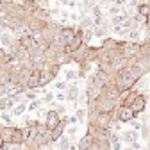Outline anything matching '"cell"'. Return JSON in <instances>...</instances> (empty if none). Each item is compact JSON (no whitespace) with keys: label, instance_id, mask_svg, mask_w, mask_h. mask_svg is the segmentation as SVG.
Here are the masks:
<instances>
[{"label":"cell","instance_id":"1","mask_svg":"<svg viewBox=\"0 0 150 150\" xmlns=\"http://www.w3.org/2000/svg\"><path fill=\"white\" fill-rule=\"evenodd\" d=\"M143 75H145L143 70L138 68L136 64H132V66H127V68H123L122 71H118V73L112 75V84L118 88L120 93L130 91V89H134L136 82L143 77Z\"/></svg>","mask_w":150,"mask_h":150},{"label":"cell","instance_id":"2","mask_svg":"<svg viewBox=\"0 0 150 150\" xmlns=\"http://www.w3.org/2000/svg\"><path fill=\"white\" fill-rule=\"evenodd\" d=\"M118 107L116 102H112V100H107V98H102L98 97L95 102H93V105H89L88 109H95L97 112H104V115H111V112H115Z\"/></svg>","mask_w":150,"mask_h":150},{"label":"cell","instance_id":"3","mask_svg":"<svg viewBox=\"0 0 150 150\" xmlns=\"http://www.w3.org/2000/svg\"><path fill=\"white\" fill-rule=\"evenodd\" d=\"M139 54H141V41H138V43H134V41H125L122 45V55H123L127 61L136 59Z\"/></svg>","mask_w":150,"mask_h":150},{"label":"cell","instance_id":"4","mask_svg":"<svg viewBox=\"0 0 150 150\" xmlns=\"http://www.w3.org/2000/svg\"><path fill=\"white\" fill-rule=\"evenodd\" d=\"M112 120H115V112H111V115L97 112V116H95V120H93V123H88V125H93V127H97V129L109 130L111 125H112Z\"/></svg>","mask_w":150,"mask_h":150},{"label":"cell","instance_id":"5","mask_svg":"<svg viewBox=\"0 0 150 150\" xmlns=\"http://www.w3.org/2000/svg\"><path fill=\"white\" fill-rule=\"evenodd\" d=\"M100 97L102 98H107V100H112V102H120V97H122V93L118 91V88L112 84V82H109L107 86H104L102 88V91H100Z\"/></svg>","mask_w":150,"mask_h":150},{"label":"cell","instance_id":"6","mask_svg":"<svg viewBox=\"0 0 150 150\" xmlns=\"http://www.w3.org/2000/svg\"><path fill=\"white\" fill-rule=\"evenodd\" d=\"M136 118V115L132 111H130L129 107H116V111H115V120L112 122H120V123H129V122H132Z\"/></svg>","mask_w":150,"mask_h":150},{"label":"cell","instance_id":"7","mask_svg":"<svg viewBox=\"0 0 150 150\" xmlns=\"http://www.w3.org/2000/svg\"><path fill=\"white\" fill-rule=\"evenodd\" d=\"M59 123H61V116L57 115V111H55L54 107L48 109V111L45 112V123H43V127L48 129V130H52V129L57 127Z\"/></svg>","mask_w":150,"mask_h":150},{"label":"cell","instance_id":"8","mask_svg":"<svg viewBox=\"0 0 150 150\" xmlns=\"http://www.w3.org/2000/svg\"><path fill=\"white\" fill-rule=\"evenodd\" d=\"M25 143V132L22 127L11 125V145L13 146H23Z\"/></svg>","mask_w":150,"mask_h":150},{"label":"cell","instance_id":"9","mask_svg":"<svg viewBox=\"0 0 150 150\" xmlns=\"http://www.w3.org/2000/svg\"><path fill=\"white\" fill-rule=\"evenodd\" d=\"M146 93H139V95L136 97V100L132 102V105H130V111L134 112L136 116H139V115H143L145 112V109H146Z\"/></svg>","mask_w":150,"mask_h":150},{"label":"cell","instance_id":"10","mask_svg":"<svg viewBox=\"0 0 150 150\" xmlns=\"http://www.w3.org/2000/svg\"><path fill=\"white\" fill-rule=\"evenodd\" d=\"M138 130H134V129H127V130H122L120 132V141H123V143H127L129 146L132 145L134 141H138Z\"/></svg>","mask_w":150,"mask_h":150},{"label":"cell","instance_id":"11","mask_svg":"<svg viewBox=\"0 0 150 150\" xmlns=\"http://www.w3.org/2000/svg\"><path fill=\"white\" fill-rule=\"evenodd\" d=\"M88 47L89 45H86V43H82L75 52H71L70 55H71V63H75V64H81V63H84V57H86V50H88Z\"/></svg>","mask_w":150,"mask_h":150},{"label":"cell","instance_id":"12","mask_svg":"<svg viewBox=\"0 0 150 150\" xmlns=\"http://www.w3.org/2000/svg\"><path fill=\"white\" fill-rule=\"evenodd\" d=\"M59 36H61L63 43H64V45H68L70 41H73V40H75V36H77V34H75V27H73V25H66V27L63 25V29H61Z\"/></svg>","mask_w":150,"mask_h":150},{"label":"cell","instance_id":"13","mask_svg":"<svg viewBox=\"0 0 150 150\" xmlns=\"http://www.w3.org/2000/svg\"><path fill=\"white\" fill-rule=\"evenodd\" d=\"M64 95H66V100H68V102H75V100H77L79 95H81V89H79L77 82L68 84V89L64 91Z\"/></svg>","mask_w":150,"mask_h":150},{"label":"cell","instance_id":"14","mask_svg":"<svg viewBox=\"0 0 150 150\" xmlns=\"http://www.w3.org/2000/svg\"><path fill=\"white\" fill-rule=\"evenodd\" d=\"M93 79H95V82H97L100 88H104V86H107L109 82H112V77H111V75H107V73H104V71H100V70H97L95 73H93Z\"/></svg>","mask_w":150,"mask_h":150},{"label":"cell","instance_id":"15","mask_svg":"<svg viewBox=\"0 0 150 150\" xmlns=\"http://www.w3.org/2000/svg\"><path fill=\"white\" fill-rule=\"evenodd\" d=\"M27 91L29 89H38V86H40V70H32L29 79H27Z\"/></svg>","mask_w":150,"mask_h":150},{"label":"cell","instance_id":"16","mask_svg":"<svg viewBox=\"0 0 150 150\" xmlns=\"http://www.w3.org/2000/svg\"><path fill=\"white\" fill-rule=\"evenodd\" d=\"M120 45H122V41L115 40V38H111V36H105V38H102L100 48H104V50H115V48L120 47Z\"/></svg>","mask_w":150,"mask_h":150},{"label":"cell","instance_id":"17","mask_svg":"<svg viewBox=\"0 0 150 150\" xmlns=\"http://www.w3.org/2000/svg\"><path fill=\"white\" fill-rule=\"evenodd\" d=\"M98 59V47H88L86 50V57H84V63H89V64H95Z\"/></svg>","mask_w":150,"mask_h":150},{"label":"cell","instance_id":"18","mask_svg":"<svg viewBox=\"0 0 150 150\" xmlns=\"http://www.w3.org/2000/svg\"><path fill=\"white\" fill-rule=\"evenodd\" d=\"M52 81H54V77H52V73H50L48 70H45V68H43V70H40V86H38V89L48 86Z\"/></svg>","mask_w":150,"mask_h":150},{"label":"cell","instance_id":"19","mask_svg":"<svg viewBox=\"0 0 150 150\" xmlns=\"http://www.w3.org/2000/svg\"><path fill=\"white\" fill-rule=\"evenodd\" d=\"M95 143V139H93V136L91 134H84L79 141H77V146H79V150H86V148H91V145Z\"/></svg>","mask_w":150,"mask_h":150},{"label":"cell","instance_id":"20","mask_svg":"<svg viewBox=\"0 0 150 150\" xmlns=\"http://www.w3.org/2000/svg\"><path fill=\"white\" fill-rule=\"evenodd\" d=\"M127 18H129V14H127V9L123 7L120 14H116V16H112V18H111V25H112V27H118V25H122V23L127 20Z\"/></svg>","mask_w":150,"mask_h":150},{"label":"cell","instance_id":"21","mask_svg":"<svg viewBox=\"0 0 150 150\" xmlns=\"http://www.w3.org/2000/svg\"><path fill=\"white\" fill-rule=\"evenodd\" d=\"M71 63V55L70 54H64V52H59L57 54V57H55V64L57 66H66V64H70Z\"/></svg>","mask_w":150,"mask_h":150},{"label":"cell","instance_id":"22","mask_svg":"<svg viewBox=\"0 0 150 150\" xmlns=\"http://www.w3.org/2000/svg\"><path fill=\"white\" fill-rule=\"evenodd\" d=\"M14 105L13 98L9 95H0V111H6V109H11Z\"/></svg>","mask_w":150,"mask_h":150},{"label":"cell","instance_id":"23","mask_svg":"<svg viewBox=\"0 0 150 150\" xmlns=\"http://www.w3.org/2000/svg\"><path fill=\"white\" fill-rule=\"evenodd\" d=\"M91 66L93 64H89V63H81L79 64V70H77V79H86V75L89 73Z\"/></svg>","mask_w":150,"mask_h":150},{"label":"cell","instance_id":"24","mask_svg":"<svg viewBox=\"0 0 150 150\" xmlns=\"http://www.w3.org/2000/svg\"><path fill=\"white\" fill-rule=\"evenodd\" d=\"M13 41H14V36L13 34H9V32H0V43H2L4 47L11 48Z\"/></svg>","mask_w":150,"mask_h":150},{"label":"cell","instance_id":"25","mask_svg":"<svg viewBox=\"0 0 150 150\" xmlns=\"http://www.w3.org/2000/svg\"><path fill=\"white\" fill-rule=\"evenodd\" d=\"M25 111H27V104H25V98H23V102L16 104V107H14L13 112H11V116H22Z\"/></svg>","mask_w":150,"mask_h":150},{"label":"cell","instance_id":"26","mask_svg":"<svg viewBox=\"0 0 150 150\" xmlns=\"http://www.w3.org/2000/svg\"><path fill=\"white\" fill-rule=\"evenodd\" d=\"M127 38H129V41L138 43L139 38H141V29H130V30L127 32Z\"/></svg>","mask_w":150,"mask_h":150},{"label":"cell","instance_id":"27","mask_svg":"<svg viewBox=\"0 0 150 150\" xmlns=\"http://www.w3.org/2000/svg\"><path fill=\"white\" fill-rule=\"evenodd\" d=\"M0 138H2L4 143H11V127L9 125L2 127V130H0Z\"/></svg>","mask_w":150,"mask_h":150},{"label":"cell","instance_id":"28","mask_svg":"<svg viewBox=\"0 0 150 150\" xmlns=\"http://www.w3.org/2000/svg\"><path fill=\"white\" fill-rule=\"evenodd\" d=\"M91 30H93V36H95V38H105V36H107V32H109V29H107V27H98V25H95Z\"/></svg>","mask_w":150,"mask_h":150},{"label":"cell","instance_id":"29","mask_svg":"<svg viewBox=\"0 0 150 150\" xmlns=\"http://www.w3.org/2000/svg\"><path fill=\"white\" fill-rule=\"evenodd\" d=\"M122 9H123V7H118V6H115V4H112V6H109V7H107V11H105V16H107V18H112V16L120 14V13H122Z\"/></svg>","mask_w":150,"mask_h":150},{"label":"cell","instance_id":"30","mask_svg":"<svg viewBox=\"0 0 150 150\" xmlns=\"http://www.w3.org/2000/svg\"><path fill=\"white\" fill-rule=\"evenodd\" d=\"M136 13H138L139 16H143V18H148V16H150V6L139 4V6L136 7Z\"/></svg>","mask_w":150,"mask_h":150},{"label":"cell","instance_id":"31","mask_svg":"<svg viewBox=\"0 0 150 150\" xmlns=\"http://www.w3.org/2000/svg\"><path fill=\"white\" fill-rule=\"evenodd\" d=\"M55 143H57V150H68L70 148V138H66V136H63L59 141H55Z\"/></svg>","mask_w":150,"mask_h":150},{"label":"cell","instance_id":"32","mask_svg":"<svg viewBox=\"0 0 150 150\" xmlns=\"http://www.w3.org/2000/svg\"><path fill=\"white\" fill-rule=\"evenodd\" d=\"M86 115H88V109L86 107H77V111H75V118H77V122H84Z\"/></svg>","mask_w":150,"mask_h":150},{"label":"cell","instance_id":"33","mask_svg":"<svg viewBox=\"0 0 150 150\" xmlns=\"http://www.w3.org/2000/svg\"><path fill=\"white\" fill-rule=\"evenodd\" d=\"M139 130H141V138L148 141V139H150V123H143Z\"/></svg>","mask_w":150,"mask_h":150},{"label":"cell","instance_id":"34","mask_svg":"<svg viewBox=\"0 0 150 150\" xmlns=\"http://www.w3.org/2000/svg\"><path fill=\"white\" fill-rule=\"evenodd\" d=\"M145 57H150V41H141V54Z\"/></svg>","mask_w":150,"mask_h":150},{"label":"cell","instance_id":"35","mask_svg":"<svg viewBox=\"0 0 150 150\" xmlns=\"http://www.w3.org/2000/svg\"><path fill=\"white\" fill-rule=\"evenodd\" d=\"M25 123H27V129H34V130H38V129L41 127L40 120H27Z\"/></svg>","mask_w":150,"mask_h":150},{"label":"cell","instance_id":"36","mask_svg":"<svg viewBox=\"0 0 150 150\" xmlns=\"http://www.w3.org/2000/svg\"><path fill=\"white\" fill-rule=\"evenodd\" d=\"M77 79V71H73V70H66V73H64V81L68 82V81H75Z\"/></svg>","mask_w":150,"mask_h":150},{"label":"cell","instance_id":"37","mask_svg":"<svg viewBox=\"0 0 150 150\" xmlns=\"http://www.w3.org/2000/svg\"><path fill=\"white\" fill-rule=\"evenodd\" d=\"M23 95H25V97H23L25 100H36V98H38V97H36V89H29V91L23 93Z\"/></svg>","mask_w":150,"mask_h":150},{"label":"cell","instance_id":"38","mask_svg":"<svg viewBox=\"0 0 150 150\" xmlns=\"http://www.w3.org/2000/svg\"><path fill=\"white\" fill-rule=\"evenodd\" d=\"M41 104H43V102H41V100H38V98H36V100H30L29 109H30V111H36V109H40V107H41Z\"/></svg>","mask_w":150,"mask_h":150},{"label":"cell","instance_id":"39","mask_svg":"<svg viewBox=\"0 0 150 150\" xmlns=\"http://www.w3.org/2000/svg\"><path fill=\"white\" fill-rule=\"evenodd\" d=\"M55 88H57V91H66L68 89V82L66 81H59V82H55Z\"/></svg>","mask_w":150,"mask_h":150},{"label":"cell","instance_id":"40","mask_svg":"<svg viewBox=\"0 0 150 150\" xmlns=\"http://www.w3.org/2000/svg\"><path fill=\"white\" fill-rule=\"evenodd\" d=\"M111 150H122V141H109Z\"/></svg>","mask_w":150,"mask_h":150},{"label":"cell","instance_id":"41","mask_svg":"<svg viewBox=\"0 0 150 150\" xmlns=\"http://www.w3.org/2000/svg\"><path fill=\"white\" fill-rule=\"evenodd\" d=\"M38 7H41V9H50V2L48 0H40V2H38Z\"/></svg>","mask_w":150,"mask_h":150},{"label":"cell","instance_id":"42","mask_svg":"<svg viewBox=\"0 0 150 150\" xmlns=\"http://www.w3.org/2000/svg\"><path fill=\"white\" fill-rule=\"evenodd\" d=\"M54 98H55V97H54V93H45V98H43L41 102H45V104H50Z\"/></svg>","mask_w":150,"mask_h":150},{"label":"cell","instance_id":"43","mask_svg":"<svg viewBox=\"0 0 150 150\" xmlns=\"http://www.w3.org/2000/svg\"><path fill=\"white\" fill-rule=\"evenodd\" d=\"M55 97V100H59V102H64L66 100V95H64V91H59L57 95H54Z\"/></svg>","mask_w":150,"mask_h":150},{"label":"cell","instance_id":"44","mask_svg":"<svg viewBox=\"0 0 150 150\" xmlns=\"http://www.w3.org/2000/svg\"><path fill=\"white\" fill-rule=\"evenodd\" d=\"M129 123H130V127H132L134 130H139V129H141V125H143V123H139V122H136V120H132V122H129Z\"/></svg>","mask_w":150,"mask_h":150},{"label":"cell","instance_id":"45","mask_svg":"<svg viewBox=\"0 0 150 150\" xmlns=\"http://www.w3.org/2000/svg\"><path fill=\"white\" fill-rule=\"evenodd\" d=\"M70 18H71L73 22H81V18H82V16H81V14H77V13H71V14H70Z\"/></svg>","mask_w":150,"mask_h":150},{"label":"cell","instance_id":"46","mask_svg":"<svg viewBox=\"0 0 150 150\" xmlns=\"http://www.w3.org/2000/svg\"><path fill=\"white\" fill-rule=\"evenodd\" d=\"M2 120H4L9 127H11V115H2Z\"/></svg>","mask_w":150,"mask_h":150},{"label":"cell","instance_id":"47","mask_svg":"<svg viewBox=\"0 0 150 150\" xmlns=\"http://www.w3.org/2000/svg\"><path fill=\"white\" fill-rule=\"evenodd\" d=\"M68 123H77V118H75V116H68Z\"/></svg>","mask_w":150,"mask_h":150},{"label":"cell","instance_id":"48","mask_svg":"<svg viewBox=\"0 0 150 150\" xmlns=\"http://www.w3.org/2000/svg\"><path fill=\"white\" fill-rule=\"evenodd\" d=\"M145 29H146V30H150V16L146 18V22H145Z\"/></svg>","mask_w":150,"mask_h":150},{"label":"cell","instance_id":"49","mask_svg":"<svg viewBox=\"0 0 150 150\" xmlns=\"http://www.w3.org/2000/svg\"><path fill=\"white\" fill-rule=\"evenodd\" d=\"M122 150H134L132 146H125V148H122Z\"/></svg>","mask_w":150,"mask_h":150},{"label":"cell","instance_id":"50","mask_svg":"<svg viewBox=\"0 0 150 150\" xmlns=\"http://www.w3.org/2000/svg\"><path fill=\"white\" fill-rule=\"evenodd\" d=\"M2 145H4V141H2V138H0V148H2Z\"/></svg>","mask_w":150,"mask_h":150},{"label":"cell","instance_id":"51","mask_svg":"<svg viewBox=\"0 0 150 150\" xmlns=\"http://www.w3.org/2000/svg\"><path fill=\"white\" fill-rule=\"evenodd\" d=\"M30 2H36V4H38V2H40V0H30Z\"/></svg>","mask_w":150,"mask_h":150},{"label":"cell","instance_id":"52","mask_svg":"<svg viewBox=\"0 0 150 150\" xmlns=\"http://www.w3.org/2000/svg\"><path fill=\"white\" fill-rule=\"evenodd\" d=\"M148 123H150V115H148Z\"/></svg>","mask_w":150,"mask_h":150},{"label":"cell","instance_id":"53","mask_svg":"<svg viewBox=\"0 0 150 150\" xmlns=\"http://www.w3.org/2000/svg\"><path fill=\"white\" fill-rule=\"evenodd\" d=\"M148 91H150V86H148Z\"/></svg>","mask_w":150,"mask_h":150}]
</instances>
